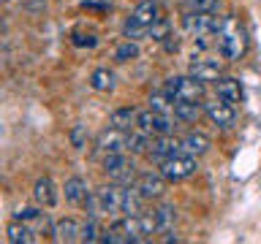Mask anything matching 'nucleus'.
I'll list each match as a JSON object with an SVG mask.
<instances>
[{
    "mask_svg": "<svg viewBox=\"0 0 261 244\" xmlns=\"http://www.w3.org/2000/svg\"><path fill=\"white\" fill-rule=\"evenodd\" d=\"M215 49H218V54L223 57L226 63L242 60V54L248 52V38H245V33H242V27H240V22H237L234 16H226L223 30L218 33Z\"/></svg>",
    "mask_w": 261,
    "mask_h": 244,
    "instance_id": "f03ea898",
    "label": "nucleus"
},
{
    "mask_svg": "<svg viewBox=\"0 0 261 244\" xmlns=\"http://www.w3.org/2000/svg\"><path fill=\"white\" fill-rule=\"evenodd\" d=\"M101 171L109 182H120V185H136V163L134 158H128L125 152H112L101 158Z\"/></svg>",
    "mask_w": 261,
    "mask_h": 244,
    "instance_id": "7ed1b4c3",
    "label": "nucleus"
},
{
    "mask_svg": "<svg viewBox=\"0 0 261 244\" xmlns=\"http://www.w3.org/2000/svg\"><path fill=\"white\" fill-rule=\"evenodd\" d=\"M136 57H139V44L130 38H125L117 49H114V60L117 63H130V60H136Z\"/></svg>",
    "mask_w": 261,
    "mask_h": 244,
    "instance_id": "393cba45",
    "label": "nucleus"
},
{
    "mask_svg": "<svg viewBox=\"0 0 261 244\" xmlns=\"http://www.w3.org/2000/svg\"><path fill=\"white\" fill-rule=\"evenodd\" d=\"M179 146H182L185 155H193V158H201L212 149V141L210 136H204L201 130H188V133L179 138Z\"/></svg>",
    "mask_w": 261,
    "mask_h": 244,
    "instance_id": "dca6fc26",
    "label": "nucleus"
},
{
    "mask_svg": "<svg viewBox=\"0 0 261 244\" xmlns=\"http://www.w3.org/2000/svg\"><path fill=\"white\" fill-rule=\"evenodd\" d=\"M136 128L144 130L147 136H171V133H174V117L147 109V111H139Z\"/></svg>",
    "mask_w": 261,
    "mask_h": 244,
    "instance_id": "6e6552de",
    "label": "nucleus"
},
{
    "mask_svg": "<svg viewBox=\"0 0 261 244\" xmlns=\"http://www.w3.org/2000/svg\"><path fill=\"white\" fill-rule=\"evenodd\" d=\"M163 93H166L171 101L204 103V81L193 79L191 73H185V76H169L166 84H163Z\"/></svg>",
    "mask_w": 261,
    "mask_h": 244,
    "instance_id": "20e7f679",
    "label": "nucleus"
},
{
    "mask_svg": "<svg viewBox=\"0 0 261 244\" xmlns=\"http://www.w3.org/2000/svg\"><path fill=\"white\" fill-rule=\"evenodd\" d=\"M161 22V8H158V0H142L130 16L122 24V36L130 38V41H139L144 38L147 33H152V27Z\"/></svg>",
    "mask_w": 261,
    "mask_h": 244,
    "instance_id": "f257e3e1",
    "label": "nucleus"
},
{
    "mask_svg": "<svg viewBox=\"0 0 261 244\" xmlns=\"http://www.w3.org/2000/svg\"><path fill=\"white\" fill-rule=\"evenodd\" d=\"M226 24V16H220L215 11H185L182 16V27L185 33H191L193 38L199 36H218Z\"/></svg>",
    "mask_w": 261,
    "mask_h": 244,
    "instance_id": "39448f33",
    "label": "nucleus"
},
{
    "mask_svg": "<svg viewBox=\"0 0 261 244\" xmlns=\"http://www.w3.org/2000/svg\"><path fill=\"white\" fill-rule=\"evenodd\" d=\"M136 119H139V109H134V106H122V109H114L109 114V125L120 130H134Z\"/></svg>",
    "mask_w": 261,
    "mask_h": 244,
    "instance_id": "aec40b11",
    "label": "nucleus"
},
{
    "mask_svg": "<svg viewBox=\"0 0 261 244\" xmlns=\"http://www.w3.org/2000/svg\"><path fill=\"white\" fill-rule=\"evenodd\" d=\"M136 190H139V195H142L144 201H161L163 195H166V190H169V179L161 174H152V171H144V174H139V179H136Z\"/></svg>",
    "mask_w": 261,
    "mask_h": 244,
    "instance_id": "9d476101",
    "label": "nucleus"
},
{
    "mask_svg": "<svg viewBox=\"0 0 261 244\" xmlns=\"http://www.w3.org/2000/svg\"><path fill=\"white\" fill-rule=\"evenodd\" d=\"M158 171L169 179V182H185V179H191L196 171H199V163H196L193 155L179 152V155H174V158L163 160Z\"/></svg>",
    "mask_w": 261,
    "mask_h": 244,
    "instance_id": "423d86ee",
    "label": "nucleus"
},
{
    "mask_svg": "<svg viewBox=\"0 0 261 244\" xmlns=\"http://www.w3.org/2000/svg\"><path fill=\"white\" fill-rule=\"evenodd\" d=\"M188 73H191L193 79H199L204 81V84H210V81H218L220 76H223V71H220V63L218 60H210V57H196L193 54V60L191 65H188Z\"/></svg>",
    "mask_w": 261,
    "mask_h": 244,
    "instance_id": "f8f14e48",
    "label": "nucleus"
},
{
    "mask_svg": "<svg viewBox=\"0 0 261 244\" xmlns=\"http://www.w3.org/2000/svg\"><path fill=\"white\" fill-rule=\"evenodd\" d=\"M204 117H207L215 128H231L237 122V109L234 103H228L226 98H212V101H204Z\"/></svg>",
    "mask_w": 261,
    "mask_h": 244,
    "instance_id": "1a4fd4ad",
    "label": "nucleus"
},
{
    "mask_svg": "<svg viewBox=\"0 0 261 244\" xmlns=\"http://www.w3.org/2000/svg\"><path fill=\"white\" fill-rule=\"evenodd\" d=\"M6 241L8 244H33V241H38V236H36V231H33L28 223L11 220L8 228H6Z\"/></svg>",
    "mask_w": 261,
    "mask_h": 244,
    "instance_id": "f3484780",
    "label": "nucleus"
},
{
    "mask_svg": "<svg viewBox=\"0 0 261 244\" xmlns=\"http://www.w3.org/2000/svg\"><path fill=\"white\" fill-rule=\"evenodd\" d=\"M215 93L220 98H226L228 103H240L242 101V81L234 76H220L215 81Z\"/></svg>",
    "mask_w": 261,
    "mask_h": 244,
    "instance_id": "6ab92c4d",
    "label": "nucleus"
},
{
    "mask_svg": "<svg viewBox=\"0 0 261 244\" xmlns=\"http://www.w3.org/2000/svg\"><path fill=\"white\" fill-rule=\"evenodd\" d=\"M3 3H11V0H3Z\"/></svg>",
    "mask_w": 261,
    "mask_h": 244,
    "instance_id": "c85d7f7f",
    "label": "nucleus"
},
{
    "mask_svg": "<svg viewBox=\"0 0 261 244\" xmlns=\"http://www.w3.org/2000/svg\"><path fill=\"white\" fill-rule=\"evenodd\" d=\"M101 236H103V228L98 225V217H90L85 223V231H82V241L93 244V241H101Z\"/></svg>",
    "mask_w": 261,
    "mask_h": 244,
    "instance_id": "a878e982",
    "label": "nucleus"
},
{
    "mask_svg": "<svg viewBox=\"0 0 261 244\" xmlns=\"http://www.w3.org/2000/svg\"><path fill=\"white\" fill-rule=\"evenodd\" d=\"M71 141H73V146H76V149H85V128H82V125H76V128H73L71 130Z\"/></svg>",
    "mask_w": 261,
    "mask_h": 244,
    "instance_id": "cd10ccee",
    "label": "nucleus"
},
{
    "mask_svg": "<svg viewBox=\"0 0 261 244\" xmlns=\"http://www.w3.org/2000/svg\"><path fill=\"white\" fill-rule=\"evenodd\" d=\"M201 114H204V103L174 101V119H177V122H196Z\"/></svg>",
    "mask_w": 261,
    "mask_h": 244,
    "instance_id": "4be33fe9",
    "label": "nucleus"
},
{
    "mask_svg": "<svg viewBox=\"0 0 261 244\" xmlns=\"http://www.w3.org/2000/svg\"><path fill=\"white\" fill-rule=\"evenodd\" d=\"M150 109L152 111H158V114H169V117H174V101H171V98L163 93H152L150 95Z\"/></svg>",
    "mask_w": 261,
    "mask_h": 244,
    "instance_id": "b1692460",
    "label": "nucleus"
},
{
    "mask_svg": "<svg viewBox=\"0 0 261 244\" xmlns=\"http://www.w3.org/2000/svg\"><path fill=\"white\" fill-rule=\"evenodd\" d=\"M90 87H93L95 93H112V89L117 87V76H114V71H109V68H95L90 73Z\"/></svg>",
    "mask_w": 261,
    "mask_h": 244,
    "instance_id": "412c9836",
    "label": "nucleus"
},
{
    "mask_svg": "<svg viewBox=\"0 0 261 244\" xmlns=\"http://www.w3.org/2000/svg\"><path fill=\"white\" fill-rule=\"evenodd\" d=\"M220 0H182L185 11H215Z\"/></svg>",
    "mask_w": 261,
    "mask_h": 244,
    "instance_id": "bb28decb",
    "label": "nucleus"
},
{
    "mask_svg": "<svg viewBox=\"0 0 261 244\" xmlns=\"http://www.w3.org/2000/svg\"><path fill=\"white\" fill-rule=\"evenodd\" d=\"M155 211V223H158V233H166L174 228L177 223V209H174V203H161L158 209H152Z\"/></svg>",
    "mask_w": 261,
    "mask_h": 244,
    "instance_id": "5701e85b",
    "label": "nucleus"
},
{
    "mask_svg": "<svg viewBox=\"0 0 261 244\" xmlns=\"http://www.w3.org/2000/svg\"><path fill=\"white\" fill-rule=\"evenodd\" d=\"M33 198H36L38 206H44V209H55L57 206V185L52 182L49 176H41L36 179V185H33Z\"/></svg>",
    "mask_w": 261,
    "mask_h": 244,
    "instance_id": "2eb2a0df",
    "label": "nucleus"
},
{
    "mask_svg": "<svg viewBox=\"0 0 261 244\" xmlns=\"http://www.w3.org/2000/svg\"><path fill=\"white\" fill-rule=\"evenodd\" d=\"M179 152H182V146H179V138H171V136H155V138H152V144H150V149H147V158L161 166L163 160L174 158V155H179Z\"/></svg>",
    "mask_w": 261,
    "mask_h": 244,
    "instance_id": "ddd939ff",
    "label": "nucleus"
},
{
    "mask_svg": "<svg viewBox=\"0 0 261 244\" xmlns=\"http://www.w3.org/2000/svg\"><path fill=\"white\" fill-rule=\"evenodd\" d=\"M128 136H130V130H120V128H103L101 133H98L95 138V158H106V155H112V152H128Z\"/></svg>",
    "mask_w": 261,
    "mask_h": 244,
    "instance_id": "0eeeda50",
    "label": "nucleus"
},
{
    "mask_svg": "<svg viewBox=\"0 0 261 244\" xmlns=\"http://www.w3.org/2000/svg\"><path fill=\"white\" fill-rule=\"evenodd\" d=\"M90 198V187L82 176H71L68 182H65V201L73 203V206H85Z\"/></svg>",
    "mask_w": 261,
    "mask_h": 244,
    "instance_id": "a211bd4d",
    "label": "nucleus"
},
{
    "mask_svg": "<svg viewBox=\"0 0 261 244\" xmlns=\"http://www.w3.org/2000/svg\"><path fill=\"white\" fill-rule=\"evenodd\" d=\"M82 231H85V223H79L76 217H63L55 223V241H65V244H73V241H82Z\"/></svg>",
    "mask_w": 261,
    "mask_h": 244,
    "instance_id": "4468645a",
    "label": "nucleus"
},
{
    "mask_svg": "<svg viewBox=\"0 0 261 244\" xmlns=\"http://www.w3.org/2000/svg\"><path fill=\"white\" fill-rule=\"evenodd\" d=\"M14 220H19V223H28L36 233H52L55 225L49 223L44 206H19L14 211Z\"/></svg>",
    "mask_w": 261,
    "mask_h": 244,
    "instance_id": "9b49d317",
    "label": "nucleus"
}]
</instances>
